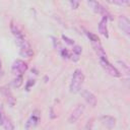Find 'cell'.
<instances>
[{
    "label": "cell",
    "mask_w": 130,
    "mask_h": 130,
    "mask_svg": "<svg viewBox=\"0 0 130 130\" xmlns=\"http://www.w3.org/2000/svg\"><path fill=\"white\" fill-rule=\"evenodd\" d=\"M10 28H11V31L13 34V36L15 37L16 39V44L19 48V54L22 56V57H30L34 52H32V49H31V46L30 44L28 43V41L25 39L23 32L19 29V27L14 24L13 22L11 23L10 25Z\"/></svg>",
    "instance_id": "cell-1"
},
{
    "label": "cell",
    "mask_w": 130,
    "mask_h": 130,
    "mask_svg": "<svg viewBox=\"0 0 130 130\" xmlns=\"http://www.w3.org/2000/svg\"><path fill=\"white\" fill-rule=\"evenodd\" d=\"M83 81H84V75L82 71L80 69H76L72 74V78L70 82V91L71 92L79 91L83 84Z\"/></svg>",
    "instance_id": "cell-2"
},
{
    "label": "cell",
    "mask_w": 130,
    "mask_h": 130,
    "mask_svg": "<svg viewBox=\"0 0 130 130\" xmlns=\"http://www.w3.org/2000/svg\"><path fill=\"white\" fill-rule=\"evenodd\" d=\"M86 35H87V37L89 38V41H90V43H91V46H92L94 52L96 53V55L99 56V58H100V59L107 58V55H106V53H105V50L103 49V46H102V44H101V42H100V39H99L95 35L89 32V31H86Z\"/></svg>",
    "instance_id": "cell-3"
},
{
    "label": "cell",
    "mask_w": 130,
    "mask_h": 130,
    "mask_svg": "<svg viewBox=\"0 0 130 130\" xmlns=\"http://www.w3.org/2000/svg\"><path fill=\"white\" fill-rule=\"evenodd\" d=\"M100 63L102 65V67L106 70L107 73H109L111 76H114V77H120L121 76V73L120 71L114 66L112 65L107 58H103V59H100Z\"/></svg>",
    "instance_id": "cell-4"
},
{
    "label": "cell",
    "mask_w": 130,
    "mask_h": 130,
    "mask_svg": "<svg viewBox=\"0 0 130 130\" xmlns=\"http://www.w3.org/2000/svg\"><path fill=\"white\" fill-rule=\"evenodd\" d=\"M27 70V64L22 60H16L14 61L12 65V72L17 75H22Z\"/></svg>",
    "instance_id": "cell-5"
},
{
    "label": "cell",
    "mask_w": 130,
    "mask_h": 130,
    "mask_svg": "<svg viewBox=\"0 0 130 130\" xmlns=\"http://www.w3.org/2000/svg\"><path fill=\"white\" fill-rule=\"evenodd\" d=\"M118 23H119V27L124 31V34L129 36L130 35V22L128 18L124 15H121L118 18Z\"/></svg>",
    "instance_id": "cell-6"
},
{
    "label": "cell",
    "mask_w": 130,
    "mask_h": 130,
    "mask_svg": "<svg viewBox=\"0 0 130 130\" xmlns=\"http://www.w3.org/2000/svg\"><path fill=\"white\" fill-rule=\"evenodd\" d=\"M83 111H84V106L83 105H78L73 111H72V113H71V115L69 116V119H68V121H69V123H75L78 119H79V117L81 116V114L83 113Z\"/></svg>",
    "instance_id": "cell-7"
},
{
    "label": "cell",
    "mask_w": 130,
    "mask_h": 130,
    "mask_svg": "<svg viewBox=\"0 0 130 130\" xmlns=\"http://www.w3.org/2000/svg\"><path fill=\"white\" fill-rule=\"evenodd\" d=\"M82 96H83V99L85 100V102H86L87 104H89L90 106L94 107V106L96 105V98H95V95H94L91 91H89V90H87V89H84V90L82 91Z\"/></svg>",
    "instance_id": "cell-8"
},
{
    "label": "cell",
    "mask_w": 130,
    "mask_h": 130,
    "mask_svg": "<svg viewBox=\"0 0 130 130\" xmlns=\"http://www.w3.org/2000/svg\"><path fill=\"white\" fill-rule=\"evenodd\" d=\"M101 122L108 129H112V128H114V126L116 124V119L112 116H103L101 118Z\"/></svg>",
    "instance_id": "cell-9"
},
{
    "label": "cell",
    "mask_w": 130,
    "mask_h": 130,
    "mask_svg": "<svg viewBox=\"0 0 130 130\" xmlns=\"http://www.w3.org/2000/svg\"><path fill=\"white\" fill-rule=\"evenodd\" d=\"M107 21H108V15H105V16H103L102 20H101L100 23H99V31H100L103 36H105L106 38L109 37L108 27H107Z\"/></svg>",
    "instance_id": "cell-10"
},
{
    "label": "cell",
    "mask_w": 130,
    "mask_h": 130,
    "mask_svg": "<svg viewBox=\"0 0 130 130\" xmlns=\"http://www.w3.org/2000/svg\"><path fill=\"white\" fill-rule=\"evenodd\" d=\"M87 4L90 5L91 8H92L95 12L101 13V14H103L104 16L107 15V10H106V8H104V6H102L99 2H95V1H88Z\"/></svg>",
    "instance_id": "cell-11"
},
{
    "label": "cell",
    "mask_w": 130,
    "mask_h": 130,
    "mask_svg": "<svg viewBox=\"0 0 130 130\" xmlns=\"http://www.w3.org/2000/svg\"><path fill=\"white\" fill-rule=\"evenodd\" d=\"M2 93L7 98L8 103H9L11 106H13V105H14V103H15V100H14L13 95L11 94V92H10L9 88H5V87H3V88H2Z\"/></svg>",
    "instance_id": "cell-12"
},
{
    "label": "cell",
    "mask_w": 130,
    "mask_h": 130,
    "mask_svg": "<svg viewBox=\"0 0 130 130\" xmlns=\"http://www.w3.org/2000/svg\"><path fill=\"white\" fill-rule=\"evenodd\" d=\"M39 120H40V115H39V114H32V116H31V117L29 118V120L27 121L26 126H27V127H29V126H36V125L38 124Z\"/></svg>",
    "instance_id": "cell-13"
},
{
    "label": "cell",
    "mask_w": 130,
    "mask_h": 130,
    "mask_svg": "<svg viewBox=\"0 0 130 130\" xmlns=\"http://www.w3.org/2000/svg\"><path fill=\"white\" fill-rule=\"evenodd\" d=\"M1 126L5 129V130H13V124L6 118V117H4V119H3V122H2V124H1Z\"/></svg>",
    "instance_id": "cell-14"
},
{
    "label": "cell",
    "mask_w": 130,
    "mask_h": 130,
    "mask_svg": "<svg viewBox=\"0 0 130 130\" xmlns=\"http://www.w3.org/2000/svg\"><path fill=\"white\" fill-rule=\"evenodd\" d=\"M22 84V75H17L16 78L13 80V85L14 87H19Z\"/></svg>",
    "instance_id": "cell-15"
},
{
    "label": "cell",
    "mask_w": 130,
    "mask_h": 130,
    "mask_svg": "<svg viewBox=\"0 0 130 130\" xmlns=\"http://www.w3.org/2000/svg\"><path fill=\"white\" fill-rule=\"evenodd\" d=\"M81 54V48L79 47V46H75L74 48H73V55H74V57H76L75 59L77 60L78 59V56Z\"/></svg>",
    "instance_id": "cell-16"
},
{
    "label": "cell",
    "mask_w": 130,
    "mask_h": 130,
    "mask_svg": "<svg viewBox=\"0 0 130 130\" xmlns=\"http://www.w3.org/2000/svg\"><path fill=\"white\" fill-rule=\"evenodd\" d=\"M61 55H62L63 58H69L70 57V54L66 49H62L61 50Z\"/></svg>",
    "instance_id": "cell-17"
},
{
    "label": "cell",
    "mask_w": 130,
    "mask_h": 130,
    "mask_svg": "<svg viewBox=\"0 0 130 130\" xmlns=\"http://www.w3.org/2000/svg\"><path fill=\"white\" fill-rule=\"evenodd\" d=\"M92 120H89L87 123H86V125H85V127H84V130H91V125H92V122H91Z\"/></svg>",
    "instance_id": "cell-18"
},
{
    "label": "cell",
    "mask_w": 130,
    "mask_h": 130,
    "mask_svg": "<svg viewBox=\"0 0 130 130\" xmlns=\"http://www.w3.org/2000/svg\"><path fill=\"white\" fill-rule=\"evenodd\" d=\"M112 3H114V4H119V5H123V4H128V1H113Z\"/></svg>",
    "instance_id": "cell-19"
},
{
    "label": "cell",
    "mask_w": 130,
    "mask_h": 130,
    "mask_svg": "<svg viewBox=\"0 0 130 130\" xmlns=\"http://www.w3.org/2000/svg\"><path fill=\"white\" fill-rule=\"evenodd\" d=\"M70 4H71V6L75 9V8H77V7H78V4H79V3H78V2H75V1H73V2L71 1V2H70Z\"/></svg>",
    "instance_id": "cell-20"
},
{
    "label": "cell",
    "mask_w": 130,
    "mask_h": 130,
    "mask_svg": "<svg viewBox=\"0 0 130 130\" xmlns=\"http://www.w3.org/2000/svg\"><path fill=\"white\" fill-rule=\"evenodd\" d=\"M3 119H4V116H3L2 113L0 112V126H1V124H2V122H3Z\"/></svg>",
    "instance_id": "cell-21"
},
{
    "label": "cell",
    "mask_w": 130,
    "mask_h": 130,
    "mask_svg": "<svg viewBox=\"0 0 130 130\" xmlns=\"http://www.w3.org/2000/svg\"><path fill=\"white\" fill-rule=\"evenodd\" d=\"M3 74V70H2V63H1V60H0V77L2 76Z\"/></svg>",
    "instance_id": "cell-22"
}]
</instances>
